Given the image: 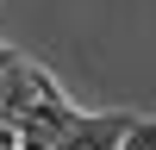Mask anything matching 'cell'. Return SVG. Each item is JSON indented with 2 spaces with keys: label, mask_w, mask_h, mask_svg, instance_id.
<instances>
[{
  "label": "cell",
  "mask_w": 156,
  "mask_h": 150,
  "mask_svg": "<svg viewBox=\"0 0 156 150\" xmlns=\"http://www.w3.org/2000/svg\"><path fill=\"white\" fill-rule=\"evenodd\" d=\"M44 94H62V88H56V75H50V69H37L31 56H19V50H6V44H0V119L25 112L31 100H44Z\"/></svg>",
  "instance_id": "cell-1"
},
{
  "label": "cell",
  "mask_w": 156,
  "mask_h": 150,
  "mask_svg": "<svg viewBox=\"0 0 156 150\" xmlns=\"http://www.w3.org/2000/svg\"><path fill=\"white\" fill-rule=\"evenodd\" d=\"M131 125H137V112H81L75 131L62 138L56 150H119Z\"/></svg>",
  "instance_id": "cell-2"
},
{
  "label": "cell",
  "mask_w": 156,
  "mask_h": 150,
  "mask_svg": "<svg viewBox=\"0 0 156 150\" xmlns=\"http://www.w3.org/2000/svg\"><path fill=\"white\" fill-rule=\"evenodd\" d=\"M119 150H156V119H137L131 131H125V144Z\"/></svg>",
  "instance_id": "cell-3"
}]
</instances>
